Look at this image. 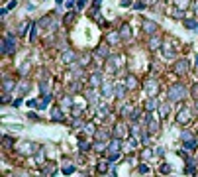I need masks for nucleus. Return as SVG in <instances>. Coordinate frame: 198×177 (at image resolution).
<instances>
[{"label":"nucleus","instance_id":"nucleus-1","mask_svg":"<svg viewBox=\"0 0 198 177\" xmlns=\"http://www.w3.org/2000/svg\"><path fill=\"white\" fill-rule=\"evenodd\" d=\"M182 93H185V88H182L181 85H175V87L171 88V93H169V97H171V100H179V98L182 97Z\"/></svg>","mask_w":198,"mask_h":177},{"label":"nucleus","instance_id":"nucleus-2","mask_svg":"<svg viewBox=\"0 0 198 177\" xmlns=\"http://www.w3.org/2000/svg\"><path fill=\"white\" fill-rule=\"evenodd\" d=\"M143 28H145V31H149V34H155V30H157V26L151 22H143Z\"/></svg>","mask_w":198,"mask_h":177},{"label":"nucleus","instance_id":"nucleus-3","mask_svg":"<svg viewBox=\"0 0 198 177\" xmlns=\"http://www.w3.org/2000/svg\"><path fill=\"white\" fill-rule=\"evenodd\" d=\"M120 148H122V142H120V140H114V142H112V146H110V150L116 154V151H118Z\"/></svg>","mask_w":198,"mask_h":177},{"label":"nucleus","instance_id":"nucleus-4","mask_svg":"<svg viewBox=\"0 0 198 177\" xmlns=\"http://www.w3.org/2000/svg\"><path fill=\"white\" fill-rule=\"evenodd\" d=\"M71 59H75V53H73V51H67L65 55H63V61H65V63H69Z\"/></svg>","mask_w":198,"mask_h":177},{"label":"nucleus","instance_id":"nucleus-5","mask_svg":"<svg viewBox=\"0 0 198 177\" xmlns=\"http://www.w3.org/2000/svg\"><path fill=\"white\" fill-rule=\"evenodd\" d=\"M185 71H186V61L182 59L181 65H176V73H185Z\"/></svg>","mask_w":198,"mask_h":177},{"label":"nucleus","instance_id":"nucleus-6","mask_svg":"<svg viewBox=\"0 0 198 177\" xmlns=\"http://www.w3.org/2000/svg\"><path fill=\"white\" fill-rule=\"evenodd\" d=\"M185 26H186V28H190V30H196V28H198V24H196V22H192V20H186V22H185Z\"/></svg>","mask_w":198,"mask_h":177},{"label":"nucleus","instance_id":"nucleus-7","mask_svg":"<svg viewBox=\"0 0 198 177\" xmlns=\"http://www.w3.org/2000/svg\"><path fill=\"white\" fill-rule=\"evenodd\" d=\"M53 120H63V112L61 110H53Z\"/></svg>","mask_w":198,"mask_h":177},{"label":"nucleus","instance_id":"nucleus-8","mask_svg":"<svg viewBox=\"0 0 198 177\" xmlns=\"http://www.w3.org/2000/svg\"><path fill=\"white\" fill-rule=\"evenodd\" d=\"M63 173H65V175H71V173H75V167H73V165H67V167L63 169Z\"/></svg>","mask_w":198,"mask_h":177},{"label":"nucleus","instance_id":"nucleus-9","mask_svg":"<svg viewBox=\"0 0 198 177\" xmlns=\"http://www.w3.org/2000/svg\"><path fill=\"white\" fill-rule=\"evenodd\" d=\"M12 87H14V83H12V81H4V93H6V91H10Z\"/></svg>","mask_w":198,"mask_h":177},{"label":"nucleus","instance_id":"nucleus-10","mask_svg":"<svg viewBox=\"0 0 198 177\" xmlns=\"http://www.w3.org/2000/svg\"><path fill=\"white\" fill-rule=\"evenodd\" d=\"M116 97H124V87H116Z\"/></svg>","mask_w":198,"mask_h":177},{"label":"nucleus","instance_id":"nucleus-11","mask_svg":"<svg viewBox=\"0 0 198 177\" xmlns=\"http://www.w3.org/2000/svg\"><path fill=\"white\" fill-rule=\"evenodd\" d=\"M167 112H169V106H167V104H163V106H161V114L167 116Z\"/></svg>","mask_w":198,"mask_h":177},{"label":"nucleus","instance_id":"nucleus-12","mask_svg":"<svg viewBox=\"0 0 198 177\" xmlns=\"http://www.w3.org/2000/svg\"><path fill=\"white\" fill-rule=\"evenodd\" d=\"M124 37H129V28L124 26Z\"/></svg>","mask_w":198,"mask_h":177},{"label":"nucleus","instance_id":"nucleus-13","mask_svg":"<svg viewBox=\"0 0 198 177\" xmlns=\"http://www.w3.org/2000/svg\"><path fill=\"white\" fill-rule=\"evenodd\" d=\"M26 30H28V24H22L20 26V34H26Z\"/></svg>","mask_w":198,"mask_h":177},{"label":"nucleus","instance_id":"nucleus-14","mask_svg":"<svg viewBox=\"0 0 198 177\" xmlns=\"http://www.w3.org/2000/svg\"><path fill=\"white\" fill-rule=\"evenodd\" d=\"M106 167H108V163H100V165H98V169H100V171H106Z\"/></svg>","mask_w":198,"mask_h":177},{"label":"nucleus","instance_id":"nucleus-15","mask_svg":"<svg viewBox=\"0 0 198 177\" xmlns=\"http://www.w3.org/2000/svg\"><path fill=\"white\" fill-rule=\"evenodd\" d=\"M161 171H163V173H169V171H171V167H169V165H163V167H161Z\"/></svg>","mask_w":198,"mask_h":177},{"label":"nucleus","instance_id":"nucleus-16","mask_svg":"<svg viewBox=\"0 0 198 177\" xmlns=\"http://www.w3.org/2000/svg\"><path fill=\"white\" fill-rule=\"evenodd\" d=\"M88 0H79V8H83V6H86Z\"/></svg>","mask_w":198,"mask_h":177},{"label":"nucleus","instance_id":"nucleus-17","mask_svg":"<svg viewBox=\"0 0 198 177\" xmlns=\"http://www.w3.org/2000/svg\"><path fill=\"white\" fill-rule=\"evenodd\" d=\"M192 97H196V98H198V87H194V88H192Z\"/></svg>","mask_w":198,"mask_h":177},{"label":"nucleus","instance_id":"nucleus-18","mask_svg":"<svg viewBox=\"0 0 198 177\" xmlns=\"http://www.w3.org/2000/svg\"><path fill=\"white\" fill-rule=\"evenodd\" d=\"M176 4H179V6H185V4H186V0H176Z\"/></svg>","mask_w":198,"mask_h":177},{"label":"nucleus","instance_id":"nucleus-19","mask_svg":"<svg viewBox=\"0 0 198 177\" xmlns=\"http://www.w3.org/2000/svg\"><path fill=\"white\" fill-rule=\"evenodd\" d=\"M196 12H198V4H196Z\"/></svg>","mask_w":198,"mask_h":177},{"label":"nucleus","instance_id":"nucleus-20","mask_svg":"<svg viewBox=\"0 0 198 177\" xmlns=\"http://www.w3.org/2000/svg\"><path fill=\"white\" fill-rule=\"evenodd\" d=\"M196 65H198V59H196Z\"/></svg>","mask_w":198,"mask_h":177}]
</instances>
